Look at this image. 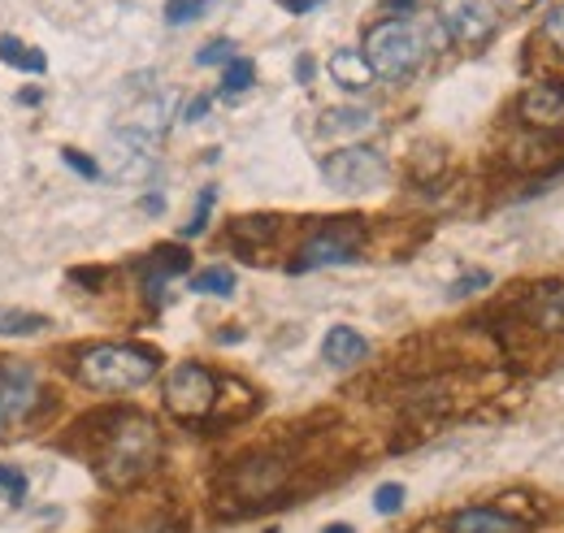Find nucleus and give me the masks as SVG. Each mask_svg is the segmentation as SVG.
Returning a JSON list of instances; mask_svg holds the SVG:
<instances>
[{"mask_svg": "<svg viewBox=\"0 0 564 533\" xmlns=\"http://www.w3.org/2000/svg\"><path fill=\"white\" fill-rule=\"evenodd\" d=\"M360 57L369 62L373 78L400 83V78H409V74L430 57V40H425V31L413 18H391V22L369 26Z\"/></svg>", "mask_w": 564, "mask_h": 533, "instance_id": "f257e3e1", "label": "nucleus"}, {"mask_svg": "<svg viewBox=\"0 0 564 533\" xmlns=\"http://www.w3.org/2000/svg\"><path fill=\"white\" fill-rule=\"evenodd\" d=\"M156 452H161V438H156V425L152 421H143V416L113 421V429L105 438V456H100L105 481H113V486L140 481L143 472L156 465Z\"/></svg>", "mask_w": 564, "mask_h": 533, "instance_id": "f03ea898", "label": "nucleus"}, {"mask_svg": "<svg viewBox=\"0 0 564 533\" xmlns=\"http://www.w3.org/2000/svg\"><path fill=\"white\" fill-rule=\"evenodd\" d=\"M78 378L91 391H140L156 378V356L140 347H118V342H100L91 351H83L78 360Z\"/></svg>", "mask_w": 564, "mask_h": 533, "instance_id": "7ed1b4c3", "label": "nucleus"}, {"mask_svg": "<svg viewBox=\"0 0 564 533\" xmlns=\"http://www.w3.org/2000/svg\"><path fill=\"white\" fill-rule=\"evenodd\" d=\"M322 178L335 187V192H348V196H360V192H373L387 183V161L382 152L373 148H339L322 161Z\"/></svg>", "mask_w": 564, "mask_h": 533, "instance_id": "20e7f679", "label": "nucleus"}, {"mask_svg": "<svg viewBox=\"0 0 564 533\" xmlns=\"http://www.w3.org/2000/svg\"><path fill=\"white\" fill-rule=\"evenodd\" d=\"M360 239H365V226H360V221H330V226H322V230L304 243V252H300V261L291 265V273L348 265L356 252H360Z\"/></svg>", "mask_w": 564, "mask_h": 533, "instance_id": "39448f33", "label": "nucleus"}, {"mask_svg": "<svg viewBox=\"0 0 564 533\" xmlns=\"http://www.w3.org/2000/svg\"><path fill=\"white\" fill-rule=\"evenodd\" d=\"M213 400H217V382L205 365H178L170 378H165V407L183 421H200L209 416Z\"/></svg>", "mask_w": 564, "mask_h": 533, "instance_id": "423d86ee", "label": "nucleus"}, {"mask_svg": "<svg viewBox=\"0 0 564 533\" xmlns=\"http://www.w3.org/2000/svg\"><path fill=\"white\" fill-rule=\"evenodd\" d=\"M40 403V382L26 365L0 360V443L9 438L13 425H22Z\"/></svg>", "mask_w": 564, "mask_h": 533, "instance_id": "0eeeda50", "label": "nucleus"}, {"mask_svg": "<svg viewBox=\"0 0 564 533\" xmlns=\"http://www.w3.org/2000/svg\"><path fill=\"white\" fill-rule=\"evenodd\" d=\"M438 22L460 44H482V40H491L495 31V22L487 18L482 0H438Z\"/></svg>", "mask_w": 564, "mask_h": 533, "instance_id": "6e6552de", "label": "nucleus"}, {"mask_svg": "<svg viewBox=\"0 0 564 533\" xmlns=\"http://www.w3.org/2000/svg\"><path fill=\"white\" fill-rule=\"evenodd\" d=\"M282 481H286V468H282L279 460H252V465L235 468V490H239L243 499H252V503L279 494Z\"/></svg>", "mask_w": 564, "mask_h": 533, "instance_id": "1a4fd4ad", "label": "nucleus"}, {"mask_svg": "<svg viewBox=\"0 0 564 533\" xmlns=\"http://www.w3.org/2000/svg\"><path fill=\"white\" fill-rule=\"evenodd\" d=\"M148 148H152V143H143V139H135V134H127V131L113 139V174H118L122 183H143V178L152 174Z\"/></svg>", "mask_w": 564, "mask_h": 533, "instance_id": "9d476101", "label": "nucleus"}, {"mask_svg": "<svg viewBox=\"0 0 564 533\" xmlns=\"http://www.w3.org/2000/svg\"><path fill=\"white\" fill-rule=\"evenodd\" d=\"M521 113H525V122H534V127H552V122H561L564 118V83H539V87H530L525 100H521Z\"/></svg>", "mask_w": 564, "mask_h": 533, "instance_id": "9b49d317", "label": "nucleus"}, {"mask_svg": "<svg viewBox=\"0 0 564 533\" xmlns=\"http://www.w3.org/2000/svg\"><path fill=\"white\" fill-rule=\"evenodd\" d=\"M365 356H369V342L352 326H335V330L326 334V342H322V360L330 369H352L356 360H365Z\"/></svg>", "mask_w": 564, "mask_h": 533, "instance_id": "f8f14e48", "label": "nucleus"}, {"mask_svg": "<svg viewBox=\"0 0 564 533\" xmlns=\"http://www.w3.org/2000/svg\"><path fill=\"white\" fill-rule=\"evenodd\" d=\"M452 533H525L517 521H508L495 508H465L452 516Z\"/></svg>", "mask_w": 564, "mask_h": 533, "instance_id": "ddd939ff", "label": "nucleus"}, {"mask_svg": "<svg viewBox=\"0 0 564 533\" xmlns=\"http://www.w3.org/2000/svg\"><path fill=\"white\" fill-rule=\"evenodd\" d=\"M330 78H335L339 87H348V91H365V87L373 83V69H369V62H365L356 48H339V53L330 57Z\"/></svg>", "mask_w": 564, "mask_h": 533, "instance_id": "4468645a", "label": "nucleus"}, {"mask_svg": "<svg viewBox=\"0 0 564 533\" xmlns=\"http://www.w3.org/2000/svg\"><path fill=\"white\" fill-rule=\"evenodd\" d=\"M187 265H192V257H187L183 248H156V252H152V265H148V291H161L165 278L187 273Z\"/></svg>", "mask_w": 564, "mask_h": 533, "instance_id": "2eb2a0df", "label": "nucleus"}, {"mask_svg": "<svg viewBox=\"0 0 564 533\" xmlns=\"http://www.w3.org/2000/svg\"><path fill=\"white\" fill-rule=\"evenodd\" d=\"M373 127L369 109H326L322 113V131L326 134H365Z\"/></svg>", "mask_w": 564, "mask_h": 533, "instance_id": "dca6fc26", "label": "nucleus"}, {"mask_svg": "<svg viewBox=\"0 0 564 533\" xmlns=\"http://www.w3.org/2000/svg\"><path fill=\"white\" fill-rule=\"evenodd\" d=\"M0 57H4V66H18V69H26V74H44V69H48L40 48H31V44H22V40H13V35H0Z\"/></svg>", "mask_w": 564, "mask_h": 533, "instance_id": "f3484780", "label": "nucleus"}, {"mask_svg": "<svg viewBox=\"0 0 564 533\" xmlns=\"http://www.w3.org/2000/svg\"><path fill=\"white\" fill-rule=\"evenodd\" d=\"M252 78H257V66L248 62V57H235V62H226L221 69V96H243L248 87H252Z\"/></svg>", "mask_w": 564, "mask_h": 533, "instance_id": "a211bd4d", "label": "nucleus"}, {"mask_svg": "<svg viewBox=\"0 0 564 533\" xmlns=\"http://www.w3.org/2000/svg\"><path fill=\"white\" fill-rule=\"evenodd\" d=\"M48 330V317L26 308H0V334H40Z\"/></svg>", "mask_w": 564, "mask_h": 533, "instance_id": "6ab92c4d", "label": "nucleus"}, {"mask_svg": "<svg viewBox=\"0 0 564 533\" xmlns=\"http://www.w3.org/2000/svg\"><path fill=\"white\" fill-rule=\"evenodd\" d=\"M192 291H196V295H230V291H235V273L226 265L205 269V273L192 278Z\"/></svg>", "mask_w": 564, "mask_h": 533, "instance_id": "aec40b11", "label": "nucleus"}, {"mask_svg": "<svg viewBox=\"0 0 564 533\" xmlns=\"http://www.w3.org/2000/svg\"><path fill=\"white\" fill-rule=\"evenodd\" d=\"M213 0H170L165 4V22L170 26H183V22H196V18H205V9H209Z\"/></svg>", "mask_w": 564, "mask_h": 533, "instance_id": "412c9836", "label": "nucleus"}, {"mask_svg": "<svg viewBox=\"0 0 564 533\" xmlns=\"http://www.w3.org/2000/svg\"><path fill=\"white\" fill-rule=\"evenodd\" d=\"M534 313H539V322H543L547 330H564V291H552V295H539Z\"/></svg>", "mask_w": 564, "mask_h": 533, "instance_id": "4be33fe9", "label": "nucleus"}, {"mask_svg": "<svg viewBox=\"0 0 564 533\" xmlns=\"http://www.w3.org/2000/svg\"><path fill=\"white\" fill-rule=\"evenodd\" d=\"M213 200H217V192L205 187L200 192V200H196V213H192V221L183 226V239H196V235H205V226H209V213H213Z\"/></svg>", "mask_w": 564, "mask_h": 533, "instance_id": "5701e85b", "label": "nucleus"}, {"mask_svg": "<svg viewBox=\"0 0 564 533\" xmlns=\"http://www.w3.org/2000/svg\"><path fill=\"white\" fill-rule=\"evenodd\" d=\"M373 508H378L382 516H395V512L404 508V486H400V481L378 486V490H373Z\"/></svg>", "mask_w": 564, "mask_h": 533, "instance_id": "b1692460", "label": "nucleus"}, {"mask_svg": "<svg viewBox=\"0 0 564 533\" xmlns=\"http://www.w3.org/2000/svg\"><path fill=\"white\" fill-rule=\"evenodd\" d=\"M226 62H235V44L230 40H209L196 53V66H226Z\"/></svg>", "mask_w": 564, "mask_h": 533, "instance_id": "393cba45", "label": "nucleus"}, {"mask_svg": "<svg viewBox=\"0 0 564 533\" xmlns=\"http://www.w3.org/2000/svg\"><path fill=\"white\" fill-rule=\"evenodd\" d=\"M0 494H4L9 503H22V499H26V472L0 465Z\"/></svg>", "mask_w": 564, "mask_h": 533, "instance_id": "a878e982", "label": "nucleus"}, {"mask_svg": "<svg viewBox=\"0 0 564 533\" xmlns=\"http://www.w3.org/2000/svg\"><path fill=\"white\" fill-rule=\"evenodd\" d=\"M543 35L556 44V53H564V0H561V4H552L547 22H543Z\"/></svg>", "mask_w": 564, "mask_h": 533, "instance_id": "bb28decb", "label": "nucleus"}, {"mask_svg": "<svg viewBox=\"0 0 564 533\" xmlns=\"http://www.w3.org/2000/svg\"><path fill=\"white\" fill-rule=\"evenodd\" d=\"M62 161L70 165L74 174H83V178H100V165H96L91 156H83V152H74V148H62Z\"/></svg>", "mask_w": 564, "mask_h": 533, "instance_id": "cd10ccee", "label": "nucleus"}, {"mask_svg": "<svg viewBox=\"0 0 564 533\" xmlns=\"http://www.w3.org/2000/svg\"><path fill=\"white\" fill-rule=\"evenodd\" d=\"M487 286H491V273H469V278H460L447 295H452V300H465L469 291H487Z\"/></svg>", "mask_w": 564, "mask_h": 533, "instance_id": "c85d7f7f", "label": "nucleus"}, {"mask_svg": "<svg viewBox=\"0 0 564 533\" xmlns=\"http://www.w3.org/2000/svg\"><path fill=\"white\" fill-rule=\"evenodd\" d=\"M499 13H525V9H534V4H543V0H491Z\"/></svg>", "mask_w": 564, "mask_h": 533, "instance_id": "c756f323", "label": "nucleus"}, {"mask_svg": "<svg viewBox=\"0 0 564 533\" xmlns=\"http://www.w3.org/2000/svg\"><path fill=\"white\" fill-rule=\"evenodd\" d=\"M205 113H209V96L192 100V105H187V113H183V122H196V118H205Z\"/></svg>", "mask_w": 564, "mask_h": 533, "instance_id": "7c9ffc66", "label": "nucleus"}, {"mask_svg": "<svg viewBox=\"0 0 564 533\" xmlns=\"http://www.w3.org/2000/svg\"><path fill=\"white\" fill-rule=\"evenodd\" d=\"M286 13H308V9H317V4H326V0H279Z\"/></svg>", "mask_w": 564, "mask_h": 533, "instance_id": "2f4dec72", "label": "nucleus"}, {"mask_svg": "<svg viewBox=\"0 0 564 533\" xmlns=\"http://www.w3.org/2000/svg\"><path fill=\"white\" fill-rule=\"evenodd\" d=\"M295 78H300V83H308V78H313V62H308V57H300V66H295Z\"/></svg>", "mask_w": 564, "mask_h": 533, "instance_id": "473e14b6", "label": "nucleus"}, {"mask_svg": "<svg viewBox=\"0 0 564 533\" xmlns=\"http://www.w3.org/2000/svg\"><path fill=\"white\" fill-rule=\"evenodd\" d=\"M387 4H391V9H413L417 0H387Z\"/></svg>", "mask_w": 564, "mask_h": 533, "instance_id": "72a5a7b5", "label": "nucleus"}, {"mask_svg": "<svg viewBox=\"0 0 564 533\" xmlns=\"http://www.w3.org/2000/svg\"><path fill=\"white\" fill-rule=\"evenodd\" d=\"M322 533H356V530H352V525H326Z\"/></svg>", "mask_w": 564, "mask_h": 533, "instance_id": "f704fd0d", "label": "nucleus"}]
</instances>
